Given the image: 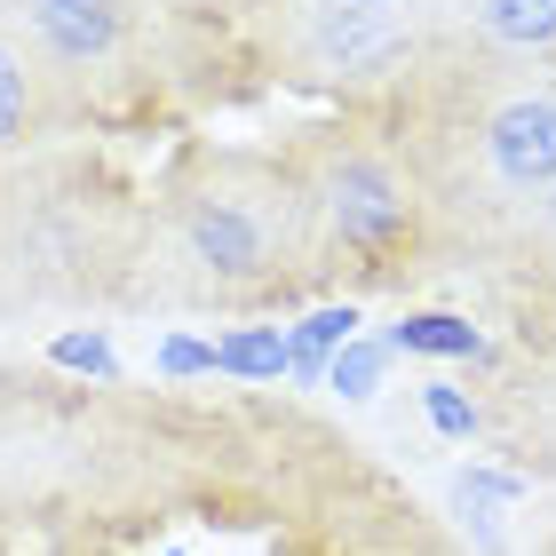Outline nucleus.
I'll return each mask as SVG.
<instances>
[{
  "mask_svg": "<svg viewBox=\"0 0 556 556\" xmlns=\"http://www.w3.org/2000/svg\"><path fill=\"white\" fill-rule=\"evenodd\" d=\"M302 215H311V255H318V294L334 302H414L445 270L438 215L421 199V175L374 112H318L278 136Z\"/></svg>",
  "mask_w": 556,
  "mask_h": 556,
  "instance_id": "7ed1b4c3",
  "label": "nucleus"
},
{
  "mask_svg": "<svg viewBox=\"0 0 556 556\" xmlns=\"http://www.w3.org/2000/svg\"><path fill=\"white\" fill-rule=\"evenodd\" d=\"M382 374H390V342L382 334H358L334 366H326V390L350 397V406H366V397H382Z\"/></svg>",
  "mask_w": 556,
  "mask_h": 556,
  "instance_id": "2eb2a0df",
  "label": "nucleus"
},
{
  "mask_svg": "<svg viewBox=\"0 0 556 556\" xmlns=\"http://www.w3.org/2000/svg\"><path fill=\"white\" fill-rule=\"evenodd\" d=\"M374 119L421 175L453 278L501 223H517L556 184V64H493L429 48L421 72Z\"/></svg>",
  "mask_w": 556,
  "mask_h": 556,
  "instance_id": "f03ea898",
  "label": "nucleus"
},
{
  "mask_svg": "<svg viewBox=\"0 0 556 556\" xmlns=\"http://www.w3.org/2000/svg\"><path fill=\"white\" fill-rule=\"evenodd\" d=\"M358 326H366V302H311V311H294L287 318V358H294V382L302 390H326V366L342 358L350 342H358Z\"/></svg>",
  "mask_w": 556,
  "mask_h": 556,
  "instance_id": "9d476101",
  "label": "nucleus"
},
{
  "mask_svg": "<svg viewBox=\"0 0 556 556\" xmlns=\"http://www.w3.org/2000/svg\"><path fill=\"white\" fill-rule=\"evenodd\" d=\"M215 374L239 390H287L294 382V358H287V326L263 318V326H223L215 334Z\"/></svg>",
  "mask_w": 556,
  "mask_h": 556,
  "instance_id": "9b49d317",
  "label": "nucleus"
},
{
  "mask_svg": "<svg viewBox=\"0 0 556 556\" xmlns=\"http://www.w3.org/2000/svg\"><path fill=\"white\" fill-rule=\"evenodd\" d=\"M40 366L48 374H64V382H128V358H119V342H112V326H64V334H48L40 342Z\"/></svg>",
  "mask_w": 556,
  "mask_h": 556,
  "instance_id": "f8f14e48",
  "label": "nucleus"
},
{
  "mask_svg": "<svg viewBox=\"0 0 556 556\" xmlns=\"http://www.w3.org/2000/svg\"><path fill=\"white\" fill-rule=\"evenodd\" d=\"M311 302L326 294L287 151L239 136H175L143 175L136 318L263 326Z\"/></svg>",
  "mask_w": 556,
  "mask_h": 556,
  "instance_id": "f257e3e1",
  "label": "nucleus"
},
{
  "mask_svg": "<svg viewBox=\"0 0 556 556\" xmlns=\"http://www.w3.org/2000/svg\"><path fill=\"white\" fill-rule=\"evenodd\" d=\"M429 48L493 64H556V0H421Z\"/></svg>",
  "mask_w": 556,
  "mask_h": 556,
  "instance_id": "6e6552de",
  "label": "nucleus"
},
{
  "mask_svg": "<svg viewBox=\"0 0 556 556\" xmlns=\"http://www.w3.org/2000/svg\"><path fill=\"white\" fill-rule=\"evenodd\" d=\"M414 414L429 421L438 445H485V406H477V390L462 382V374H429V382H414Z\"/></svg>",
  "mask_w": 556,
  "mask_h": 556,
  "instance_id": "ddd939ff",
  "label": "nucleus"
},
{
  "mask_svg": "<svg viewBox=\"0 0 556 556\" xmlns=\"http://www.w3.org/2000/svg\"><path fill=\"white\" fill-rule=\"evenodd\" d=\"M160 9L175 24V40H184L191 112L207 128V119L287 88L294 48L311 40V24L334 0H160ZM366 9H421V0H366Z\"/></svg>",
  "mask_w": 556,
  "mask_h": 556,
  "instance_id": "423d86ee",
  "label": "nucleus"
},
{
  "mask_svg": "<svg viewBox=\"0 0 556 556\" xmlns=\"http://www.w3.org/2000/svg\"><path fill=\"white\" fill-rule=\"evenodd\" d=\"M96 143L112 136L48 80V64L0 16V326H16V270H24V247H33L48 199L72 184V167Z\"/></svg>",
  "mask_w": 556,
  "mask_h": 556,
  "instance_id": "39448f33",
  "label": "nucleus"
},
{
  "mask_svg": "<svg viewBox=\"0 0 556 556\" xmlns=\"http://www.w3.org/2000/svg\"><path fill=\"white\" fill-rule=\"evenodd\" d=\"M0 16L112 143L199 136L191 64L160 0H0Z\"/></svg>",
  "mask_w": 556,
  "mask_h": 556,
  "instance_id": "20e7f679",
  "label": "nucleus"
},
{
  "mask_svg": "<svg viewBox=\"0 0 556 556\" xmlns=\"http://www.w3.org/2000/svg\"><path fill=\"white\" fill-rule=\"evenodd\" d=\"M151 382H160V390L223 382V374H215V334H191V326H167V334L151 342Z\"/></svg>",
  "mask_w": 556,
  "mask_h": 556,
  "instance_id": "4468645a",
  "label": "nucleus"
},
{
  "mask_svg": "<svg viewBox=\"0 0 556 556\" xmlns=\"http://www.w3.org/2000/svg\"><path fill=\"white\" fill-rule=\"evenodd\" d=\"M390 358H421V366H477V350H485L493 334L477 326V311H445V302H406L390 326H382Z\"/></svg>",
  "mask_w": 556,
  "mask_h": 556,
  "instance_id": "1a4fd4ad",
  "label": "nucleus"
},
{
  "mask_svg": "<svg viewBox=\"0 0 556 556\" xmlns=\"http://www.w3.org/2000/svg\"><path fill=\"white\" fill-rule=\"evenodd\" d=\"M469 311L501 350H556V184L469 255Z\"/></svg>",
  "mask_w": 556,
  "mask_h": 556,
  "instance_id": "0eeeda50",
  "label": "nucleus"
}]
</instances>
